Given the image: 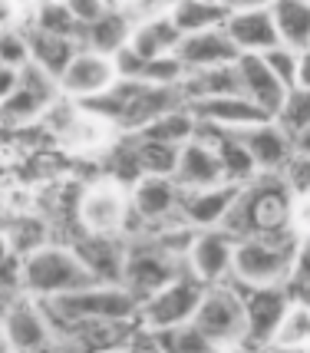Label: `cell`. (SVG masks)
Wrapping results in <instances>:
<instances>
[{
  "label": "cell",
  "instance_id": "6da1fadb",
  "mask_svg": "<svg viewBox=\"0 0 310 353\" xmlns=\"http://www.w3.org/2000/svg\"><path fill=\"white\" fill-rule=\"evenodd\" d=\"M291 205L294 192L280 172H261L258 179L241 185V195L228 212L225 225L234 238L248 234H294L291 231Z\"/></svg>",
  "mask_w": 310,
  "mask_h": 353
},
{
  "label": "cell",
  "instance_id": "7a4b0ae2",
  "mask_svg": "<svg viewBox=\"0 0 310 353\" xmlns=\"http://www.w3.org/2000/svg\"><path fill=\"white\" fill-rule=\"evenodd\" d=\"M86 284H96V274L66 238H53L43 248L23 254V291L40 301L63 297Z\"/></svg>",
  "mask_w": 310,
  "mask_h": 353
},
{
  "label": "cell",
  "instance_id": "3957f363",
  "mask_svg": "<svg viewBox=\"0 0 310 353\" xmlns=\"http://www.w3.org/2000/svg\"><path fill=\"white\" fill-rule=\"evenodd\" d=\"M139 307L142 301L123 281H96V284L79 288V291L47 301L56 337H60L63 327L73 321H139Z\"/></svg>",
  "mask_w": 310,
  "mask_h": 353
},
{
  "label": "cell",
  "instance_id": "277c9868",
  "mask_svg": "<svg viewBox=\"0 0 310 353\" xmlns=\"http://www.w3.org/2000/svg\"><path fill=\"white\" fill-rule=\"evenodd\" d=\"M294 261V234H248V238H238L231 277L245 288H291Z\"/></svg>",
  "mask_w": 310,
  "mask_h": 353
},
{
  "label": "cell",
  "instance_id": "5b68a950",
  "mask_svg": "<svg viewBox=\"0 0 310 353\" xmlns=\"http://www.w3.org/2000/svg\"><path fill=\"white\" fill-rule=\"evenodd\" d=\"M195 323L202 327L215 350H238L248 343V307H245V288L228 277L205 288Z\"/></svg>",
  "mask_w": 310,
  "mask_h": 353
},
{
  "label": "cell",
  "instance_id": "8992f818",
  "mask_svg": "<svg viewBox=\"0 0 310 353\" xmlns=\"http://www.w3.org/2000/svg\"><path fill=\"white\" fill-rule=\"evenodd\" d=\"M132 215L129 185H123L112 175H99L79 188L76 225L90 234H125Z\"/></svg>",
  "mask_w": 310,
  "mask_h": 353
},
{
  "label": "cell",
  "instance_id": "52a82bcc",
  "mask_svg": "<svg viewBox=\"0 0 310 353\" xmlns=\"http://www.w3.org/2000/svg\"><path fill=\"white\" fill-rule=\"evenodd\" d=\"M182 271H188V264L182 261V258L169 254L149 231L129 238L125 264H123V284L136 294L139 301L152 297L155 291H162L172 277H178Z\"/></svg>",
  "mask_w": 310,
  "mask_h": 353
},
{
  "label": "cell",
  "instance_id": "ba28073f",
  "mask_svg": "<svg viewBox=\"0 0 310 353\" xmlns=\"http://www.w3.org/2000/svg\"><path fill=\"white\" fill-rule=\"evenodd\" d=\"M60 79L47 73L43 66H37L33 60L23 63L17 90L0 99V129H10V132L30 129V125L40 123V116L47 112L50 103L60 99Z\"/></svg>",
  "mask_w": 310,
  "mask_h": 353
},
{
  "label": "cell",
  "instance_id": "9c48e42d",
  "mask_svg": "<svg viewBox=\"0 0 310 353\" xmlns=\"http://www.w3.org/2000/svg\"><path fill=\"white\" fill-rule=\"evenodd\" d=\"M3 327V350H47L60 347L53 317L47 310V301L33 297V294H17L7 301V307L0 314Z\"/></svg>",
  "mask_w": 310,
  "mask_h": 353
},
{
  "label": "cell",
  "instance_id": "30bf717a",
  "mask_svg": "<svg viewBox=\"0 0 310 353\" xmlns=\"http://www.w3.org/2000/svg\"><path fill=\"white\" fill-rule=\"evenodd\" d=\"M129 199H132V215H129L125 238H136L172 218H182L185 188L175 182V175H142L139 182L129 185Z\"/></svg>",
  "mask_w": 310,
  "mask_h": 353
},
{
  "label": "cell",
  "instance_id": "8fae6325",
  "mask_svg": "<svg viewBox=\"0 0 310 353\" xmlns=\"http://www.w3.org/2000/svg\"><path fill=\"white\" fill-rule=\"evenodd\" d=\"M205 281L182 271L178 277H172L162 291H155L152 297H145L139 307V323L152 327V330H172V327H182L192 323L198 314V304L205 297Z\"/></svg>",
  "mask_w": 310,
  "mask_h": 353
},
{
  "label": "cell",
  "instance_id": "7c38bea8",
  "mask_svg": "<svg viewBox=\"0 0 310 353\" xmlns=\"http://www.w3.org/2000/svg\"><path fill=\"white\" fill-rule=\"evenodd\" d=\"M234 251H238V238L228 228H198L195 231V241L188 248V271L205 281V284H218V281H228L234 274Z\"/></svg>",
  "mask_w": 310,
  "mask_h": 353
},
{
  "label": "cell",
  "instance_id": "4fadbf2b",
  "mask_svg": "<svg viewBox=\"0 0 310 353\" xmlns=\"http://www.w3.org/2000/svg\"><path fill=\"white\" fill-rule=\"evenodd\" d=\"M116 79H119L116 60L109 53L83 46L76 57H73V63L66 66V73L60 77V90H63V96H70L76 103H90L96 96H103Z\"/></svg>",
  "mask_w": 310,
  "mask_h": 353
},
{
  "label": "cell",
  "instance_id": "5bb4252c",
  "mask_svg": "<svg viewBox=\"0 0 310 353\" xmlns=\"http://www.w3.org/2000/svg\"><path fill=\"white\" fill-rule=\"evenodd\" d=\"M188 109L195 112L198 125L225 129V132H245V129L264 123V119H274V116H267L258 103H251L245 92H225V96L195 99V103H188Z\"/></svg>",
  "mask_w": 310,
  "mask_h": 353
},
{
  "label": "cell",
  "instance_id": "9a60e30c",
  "mask_svg": "<svg viewBox=\"0 0 310 353\" xmlns=\"http://www.w3.org/2000/svg\"><path fill=\"white\" fill-rule=\"evenodd\" d=\"M175 182L182 185L185 192L195 188H211V185L228 182L225 179V165H221V155H218L215 139L198 136L188 139L185 145L178 149V165H175Z\"/></svg>",
  "mask_w": 310,
  "mask_h": 353
},
{
  "label": "cell",
  "instance_id": "2e32d148",
  "mask_svg": "<svg viewBox=\"0 0 310 353\" xmlns=\"http://www.w3.org/2000/svg\"><path fill=\"white\" fill-rule=\"evenodd\" d=\"M291 297H294L291 288H245V307H248V343L245 347H271V337Z\"/></svg>",
  "mask_w": 310,
  "mask_h": 353
},
{
  "label": "cell",
  "instance_id": "e0dca14e",
  "mask_svg": "<svg viewBox=\"0 0 310 353\" xmlns=\"http://www.w3.org/2000/svg\"><path fill=\"white\" fill-rule=\"evenodd\" d=\"M225 30L234 40L238 53H267L271 46L280 43L271 7H231Z\"/></svg>",
  "mask_w": 310,
  "mask_h": 353
},
{
  "label": "cell",
  "instance_id": "ac0fdd59",
  "mask_svg": "<svg viewBox=\"0 0 310 353\" xmlns=\"http://www.w3.org/2000/svg\"><path fill=\"white\" fill-rule=\"evenodd\" d=\"M238 77H241V92L251 103H258L267 116H278L291 86L267 66L264 53H241L238 57Z\"/></svg>",
  "mask_w": 310,
  "mask_h": 353
},
{
  "label": "cell",
  "instance_id": "d6986e66",
  "mask_svg": "<svg viewBox=\"0 0 310 353\" xmlns=\"http://www.w3.org/2000/svg\"><path fill=\"white\" fill-rule=\"evenodd\" d=\"M66 241H73V248L79 251V258L90 264L96 281H123L125 248H129L125 234H90V231H76Z\"/></svg>",
  "mask_w": 310,
  "mask_h": 353
},
{
  "label": "cell",
  "instance_id": "ffe728a7",
  "mask_svg": "<svg viewBox=\"0 0 310 353\" xmlns=\"http://www.w3.org/2000/svg\"><path fill=\"white\" fill-rule=\"evenodd\" d=\"M241 139H245V145L251 149L261 172H284V165L297 152L294 132H287L278 119H264V123L251 125V129L241 132Z\"/></svg>",
  "mask_w": 310,
  "mask_h": 353
},
{
  "label": "cell",
  "instance_id": "44dd1931",
  "mask_svg": "<svg viewBox=\"0 0 310 353\" xmlns=\"http://www.w3.org/2000/svg\"><path fill=\"white\" fill-rule=\"evenodd\" d=\"M238 195H241V185H234V182H221V185H211V188L185 192V199H182V218H185L188 225H195V228L225 225V218L234 208Z\"/></svg>",
  "mask_w": 310,
  "mask_h": 353
},
{
  "label": "cell",
  "instance_id": "7402d4cb",
  "mask_svg": "<svg viewBox=\"0 0 310 353\" xmlns=\"http://www.w3.org/2000/svg\"><path fill=\"white\" fill-rule=\"evenodd\" d=\"M238 57H241V53H238V46H234V40L228 37L225 27L188 33V37H182V46H178V60L185 63L188 70H205V66L234 63Z\"/></svg>",
  "mask_w": 310,
  "mask_h": 353
},
{
  "label": "cell",
  "instance_id": "603a6c76",
  "mask_svg": "<svg viewBox=\"0 0 310 353\" xmlns=\"http://www.w3.org/2000/svg\"><path fill=\"white\" fill-rule=\"evenodd\" d=\"M27 30V43H30V60L37 66H43L47 73L60 79L66 73V66L73 63L79 50H83V40L79 37H70V33H53V30H40V27H23Z\"/></svg>",
  "mask_w": 310,
  "mask_h": 353
},
{
  "label": "cell",
  "instance_id": "cb8c5ba5",
  "mask_svg": "<svg viewBox=\"0 0 310 353\" xmlns=\"http://www.w3.org/2000/svg\"><path fill=\"white\" fill-rule=\"evenodd\" d=\"M198 132L208 139H215L218 155H221V165H225V179L234 185H248L251 179H258L261 169L254 162L251 149L245 145L241 132H225V129H208V125H198Z\"/></svg>",
  "mask_w": 310,
  "mask_h": 353
},
{
  "label": "cell",
  "instance_id": "d4e9b609",
  "mask_svg": "<svg viewBox=\"0 0 310 353\" xmlns=\"http://www.w3.org/2000/svg\"><path fill=\"white\" fill-rule=\"evenodd\" d=\"M129 46H132L139 57H145V60L169 57V53H178V46H182V30L175 27L172 14L155 17V20H142V23L132 27Z\"/></svg>",
  "mask_w": 310,
  "mask_h": 353
},
{
  "label": "cell",
  "instance_id": "484cf974",
  "mask_svg": "<svg viewBox=\"0 0 310 353\" xmlns=\"http://www.w3.org/2000/svg\"><path fill=\"white\" fill-rule=\"evenodd\" d=\"M188 103L208 99V96H225V92H241V77H238V60L221 63V66H205V70H188L182 83Z\"/></svg>",
  "mask_w": 310,
  "mask_h": 353
},
{
  "label": "cell",
  "instance_id": "4316f807",
  "mask_svg": "<svg viewBox=\"0 0 310 353\" xmlns=\"http://www.w3.org/2000/svg\"><path fill=\"white\" fill-rule=\"evenodd\" d=\"M129 37H132V20L119 10V7H112L109 14H103L99 20L93 23H86L83 33H79V40L83 46H90V50H99V53H119L125 43H129Z\"/></svg>",
  "mask_w": 310,
  "mask_h": 353
},
{
  "label": "cell",
  "instance_id": "83f0119b",
  "mask_svg": "<svg viewBox=\"0 0 310 353\" xmlns=\"http://www.w3.org/2000/svg\"><path fill=\"white\" fill-rule=\"evenodd\" d=\"M0 228L10 238V245L20 258L53 241V221L40 212H14L7 221H0Z\"/></svg>",
  "mask_w": 310,
  "mask_h": 353
},
{
  "label": "cell",
  "instance_id": "f1b7e54d",
  "mask_svg": "<svg viewBox=\"0 0 310 353\" xmlns=\"http://www.w3.org/2000/svg\"><path fill=\"white\" fill-rule=\"evenodd\" d=\"M294 294V291H291ZM274 350H310V297L294 294L271 337Z\"/></svg>",
  "mask_w": 310,
  "mask_h": 353
},
{
  "label": "cell",
  "instance_id": "f546056e",
  "mask_svg": "<svg viewBox=\"0 0 310 353\" xmlns=\"http://www.w3.org/2000/svg\"><path fill=\"white\" fill-rule=\"evenodd\" d=\"M228 10H231V7H228L225 0H178L175 10H172V20H175V27L182 30V37H188V33L225 27Z\"/></svg>",
  "mask_w": 310,
  "mask_h": 353
},
{
  "label": "cell",
  "instance_id": "4dcf8cb0",
  "mask_svg": "<svg viewBox=\"0 0 310 353\" xmlns=\"http://www.w3.org/2000/svg\"><path fill=\"white\" fill-rule=\"evenodd\" d=\"M271 14L278 23L280 43L297 50L310 43V0H274Z\"/></svg>",
  "mask_w": 310,
  "mask_h": 353
},
{
  "label": "cell",
  "instance_id": "1f68e13d",
  "mask_svg": "<svg viewBox=\"0 0 310 353\" xmlns=\"http://www.w3.org/2000/svg\"><path fill=\"white\" fill-rule=\"evenodd\" d=\"M136 136H145V139H158V142H172V145H185L188 139L198 136V119H195V112L185 106L172 109L165 116H158L155 123H149L142 132Z\"/></svg>",
  "mask_w": 310,
  "mask_h": 353
},
{
  "label": "cell",
  "instance_id": "d6a6232c",
  "mask_svg": "<svg viewBox=\"0 0 310 353\" xmlns=\"http://www.w3.org/2000/svg\"><path fill=\"white\" fill-rule=\"evenodd\" d=\"M178 149H182V145L136 136V162H139V172L142 175H175Z\"/></svg>",
  "mask_w": 310,
  "mask_h": 353
},
{
  "label": "cell",
  "instance_id": "836d02e7",
  "mask_svg": "<svg viewBox=\"0 0 310 353\" xmlns=\"http://www.w3.org/2000/svg\"><path fill=\"white\" fill-rule=\"evenodd\" d=\"M30 27H40V30H53V33H70V37H79L83 27L73 17V10L66 7V0H37L30 10Z\"/></svg>",
  "mask_w": 310,
  "mask_h": 353
},
{
  "label": "cell",
  "instance_id": "e575fe53",
  "mask_svg": "<svg viewBox=\"0 0 310 353\" xmlns=\"http://www.w3.org/2000/svg\"><path fill=\"white\" fill-rule=\"evenodd\" d=\"M287 132H300V129H307L310 125V90H291L287 92V99H284V106H280V112L274 116Z\"/></svg>",
  "mask_w": 310,
  "mask_h": 353
},
{
  "label": "cell",
  "instance_id": "d590c367",
  "mask_svg": "<svg viewBox=\"0 0 310 353\" xmlns=\"http://www.w3.org/2000/svg\"><path fill=\"white\" fill-rule=\"evenodd\" d=\"M264 60H267V66L294 90L297 86V60H300V50H297V46H287V43L271 46V50L264 53Z\"/></svg>",
  "mask_w": 310,
  "mask_h": 353
},
{
  "label": "cell",
  "instance_id": "8d00e7d4",
  "mask_svg": "<svg viewBox=\"0 0 310 353\" xmlns=\"http://www.w3.org/2000/svg\"><path fill=\"white\" fill-rule=\"evenodd\" d=\"M0 63H7V66H23V63H30L27 30H20V27L0 30Z\"/></svg>",
  "mask_w": 310,
  "mask_h": 353
},
{
  "label": "cell",
  "instance_id": "74e56055",
  "mask_svg": "<svg viewBox=\"0 0 310 353\" xmlns=\"http://www.w3.org/2000/svg\"><path fill=\"white\" fill-rule=\"evenodd\" d=\"M175 3H178V0H119L116 7H119V10L132 20V27H136V23H142V20L169 17L172 10H175Z\"/></svg>",
  "mask_w": 310,
  "mask_h": 353
},
{
  "label": "cell",
  "instance_id": "f35d334b",
  "mask_svg": "<svg viewBox=\"0 0 310 353\" xmlns=\"http://www.w3.org/2000/svg\"><path fill=\"white\" fill-rule=\"evenodd\" d=\"M284 182L291 185V192L294 195H304V192H310V155L304 152H294V159L284 165Z\"/></svg>",
  "mask_w": 310,
  "mask_h": 353
},
{
  "label": "cell",
  "instance_id": "ab89813d",
  "mask_svg": "<svg viewBox=\"0 0 310 353\" xmlns=\"http://www.w3.org/2000/svg\"><path fill=\"white\" fill-rule=\"evenodd\" d=\"M0 291L7 297L23 294V258L20 254H10L0 261Z\"/></svg>",
  "mask_w": 310,
  "mask_h": 353
},
{
  "label": "cell",
  "instance_id": "60d3db41",
  "mask_svg": "<svg viewBox=\"0 0 310 353\" xmlns=\"http://www.w3.org/2000/svg\"><path fill=\"white\" fill-rule=\"evenodd\" d=\"M66 7L73 10V17L79 20V27H86V23L99 20L103 14H109L116 3H112V0H66Z\"/></svg>",
  "mask_w": 310,
  "mask_h": 353
},
{
  "label": "cell",
  "instance_id": "b9f144b4",
  "mask_svg": "<svg viewBox=\"0 0 310 353\" xmlns=\"http://www.w3.org/2000/svg\"><path fill=\"white\" fill-rule=\"evenodd\" d=\"M291 231H294V238H307L310 234V192L294 195V205H291Z\"/></svg>",
  "mask_w": 310,
  "mask_h": 353
},
{
  "label": "cell",
  "instance_id": "7bdbcfd3",
  "mask_svg": "<svg viewBox=\"0 0 310 353\" xmlns=\"http://www.w3.org/2000/svg\"><path fill=\"white\" fill-rule=\"evenodd\" d=\"M17 83H20V66H7V63H0V99L3 96H10L17 90Z\"/></svg>",
  "mask_w": 310,
  "mask_h": 353
},
{
  "label": "cell",
  "instance_id": "ee69618b",
  "mask_svg": "<svg viewBox=\"0 0 310 353\" xmlns=\"http://www.w3.org/2000/svg\"><path fill=\"white\" fill-rule=\"evenodd\" d=\"M297 90H310V43L300 46V60H297Z\"/></svg>",
  "mask_w": 310,
  "mask_h": 353
},
{
  "label": "cell",
  "instance_id": "f6af8a7d",
  "mask_svg": "<svg viewBox=\"0 0 310 353\" xmlns=\"http://www.w3.org/2000/svg\"><path fill=\"white\" fill-rule=\"evenodd\" d=\"M294 145H297V152L310 155V125H307V129H300V132L294 136Z\"/></svg>",
  "mask_w": 310,
  "mask_h": 353
},
{
  "label": "cell",
  "instance_id": "bcb514c9",
  "mask_svg": "<svg viewBox=\"0 0 310 353\" xmlns=\"http://www.w3.org/2000/svg\"><path fill=\"white\" fill-rule=\"evenodd\" d=\"M228 7H271L274 0H225Z\"/></svg>",
  "mask_w": 310,
  "mask_h": 353
},
{
  "label": "cell",
  "instance_id": "7dc6e473",
  "mask_svg": "<svg viewBox=\"0 0 310 353\" xmlns=\"http://www.w3.org/2000/svg\"><path fill=\"white\" fill-rule=\"evenodd\" d=\"M10 254H17V251H14V245H10V238L3 234V228H0V261L10 258Z\"/></svg>",
  "mask_w": 310,
  "mask_h": 353
},
{
  "label": "cell",
  "instance_id": "c3c4849f",
  "mask_svg": "<svg viewBox=\"0 0 310 353\" xmlns=\"http://www.w3.org/2000/svg\"><path fill=\"white\" fill-rule=\"evenodd\" d=\"M0 347H3V327H0Z\"/></svg>",
  "mask_w": 310,
  "mask_h": 353
},
{
  "label": "cell",
  "instance_id": "681fc988",
  "mask_svg": "<svg viewBox=\"0 0 310 353\" xmlns=\"http://www.w3.org/2000/svg\"><path fill=\"white\" fill-rule=\"evenodd\" d=\"M112 3H119V0H112Z\"/></svg>",
  "mask_w": 310,
  "mask_h": 353
}]
</instances>
